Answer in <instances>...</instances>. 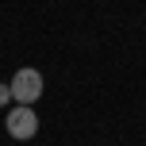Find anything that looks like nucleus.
Wrapping results in <instances>:
<instances>
[{
    "mask_svg": "<svg viewBox=\"0 0 146 146\" xmlns=\"http://www.w3.org/2000/svg\"><path fill=\"white\" fill-rule=\"evenodd\" d=\"M8 85H12V100H15V104H27V108H31V104L42 96V73L27 66V69H19V73H15Z\"/></svg>",
    "mask_w": 146,
    "mask_h": 146,
    "instance_id": "nucleus-1",
    "label": "nucleus"
},
{
    "mask_svg": "<svg viewBox=\"0 0 146 146\" xmlns=\"http://www.w3.org/2000/svg\"><path fill=\"white\" fill-rule=\"evenodd\" d=\"M4 127H8V135H12V139L27 142V139H35V131H38V115L27 108V104H15V108L4 115Z\"/></svg>",
    "mask_w": 146,
    "mask_h": 146,
    "instance_id": "nucleus-2",
    "label": "nucleus"
},
{
    "mask_svg": "<svg viewBox=\"0 0 146 146\" xmlns=\"http://www.w3.org/2000/svg\"><path fill=\"white\" fill-rule=\"evenodd\" d=\"M12 100V85H0V104H8Z\"/></svg>",
    "mask_w": 146,
    "mask_h": 146,
    "instance_id": "nucleus-3",
    "label": "nucleus"
}]
</instances>
